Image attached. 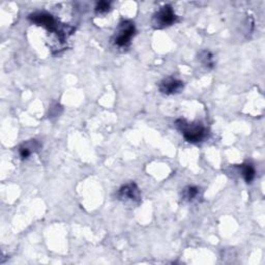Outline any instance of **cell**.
Returning <instances> with one entry per match:
<instances>
[{
	"label": "cell",
	"instance_id": "10",
	"mask_svg": "<svg viewBox=\"0 0 265 265\" xmlns=\"http://www.w3.org/2000/svg\"><path fill=\"white\" fill-rule=\"evenodd\" d=\"M199 60L201 63L205 67V68H213L215 66V60H214V55L212 52H209L208 50L201 51L199 54Z\"/></svg>",
	"mask_w": 265,
	"mask_h": 265
},
{
	"label": "cell",
	"instance_id": "12",
	"mask_svg": "<svg viewBox=\"0 0 265 265\" xmlns=\"http://www.w3.org/2000/svg\"><path fill=\"white\" fill-rule=\"evenodd\" d=\"M58 109H61V107L58 104H56L55 107H51L50 108V115H51V117L52 116H58L60 114L58 112Z\"/></svg>",
	"mask_w": 265,
	"mask_h": 265
},
{
	"label": "cell",
	"instance_id": "3",
	"mask_svg": "<svg viewBox=\"0 0 265 265\" xmlns=\"http://www.w3.org/2000/svg\"><path fill=\"white\" fill-rule=\"evenodd\" d=\"M136 28L134 23L131 21H122L118 27V30L114 36L113 42L114 44L120 48H123L129 46L131 43V40L135 35Z\"/></svg>",
	"mask_w": 265,
	"mask_h": 265
},
{
	"label": "cell",
	"instance_id": "4",
	"mask_svg": "<svg viewBox=\"0 0 265 265\" xmlns=\"http://www.w3.org/2000/svg\"><path fill=\"white\" fill-rule=\"evenodd\" d=\"M176 16L170 5H164L153 16V25L155 28H165L175 23Z\"/></svg>",
	"mask_w": 265,
	"mask_h": 265
},
{
	"label": "cell",
	"instance_id": "8",
	"mask_svg": "<svg viewBox=\"0 0 265 265\" xmlns=\"http://www.w3.org/2000/svg\"><path fill=\"white\" fill-rule=\"evenodd\" d=\"M240 168L241 171V175L246 184H251L256 176V170L254 166L252 164H242V165L240 166Z\"/></svg>",
	"mask_w": 265,
	"mask_h": 265
},
{
	"label": "cell",
	"instance_id": "1",
	"mask_svg": "<svg viewBox=\"0 0 265 265\" xmlns=\"http://www.w3.org/2000/svg\"><path fill=\"white\" fill-rule=\"evenodd\" d=\"M177 130L184 136L186 141L190 143L202 142L208 135L206 127L200 123H190L184 120H178L175 122Z\"/></svg>",
	"mask_w": 265,
	"mask_h": 265
},
{
	"label": "cell",
	"instance_id": "11",
	"mask_svg": "<svg viewBox=\"0 0 265 265\" xmlns=\"http://www.w3.org/2000/svg\"><path fill=\"white\" fill-rule=\"evenodd\" d=\"M110 10V3L107 1H99L96 6V12L97 14H105Z\"/></svg>",
	"mask_w": 265,
	"mask_h": 265
},
{
	"label": "cell",
	"instance_id": "2",
	"mask_svg": "<svg viewBox=\"0 0 265 265\" xmlns=\"http://www.w3.org/2000/svg\"><path fill=\"white\" fill-rule=\"evenodd\" d=\"M28 19L34 24H38L40 26L45 27V28H47L51 32H57L60 40H65L66 36H67V33L71 34V32H69L66 28L59 29L55 19H54V17L47 12L33 13V14L29 15Z\"/></svg>",
	"mask_w": 265,
	"mask_h": 265
},
{
	"label": "cell",
	"instance_id": "9",
	"mask_svg": "<svg viewBox=\"0 0 265 265\" xmlns=\"http://www.w3.org/2000/svg\"><path fill=\"white\" fill-rule=\"evenodd\" d=\"M199 188L195 186H188L182 191V198L186 201H189V202H192V201H194L199 196Z\"/></svg>",
	"mask_w": 265,
	"mask_h": 265
},
{
	"label": "cell",
	"instance_id": "6",
	"mask_svg": "<svg viewBox=\"0 0 265 265\" xmlns=\"http://www.w3.org/2000/svg\"><path fill=\"white\" fill-rule=\"evenodd\" d=\"M118 198L123 201H139L140 200V190L135 182H131L122 186L118 191Z\"/></svg>",
	"mask_w": 265,
	"mask_h": 265
},
{
	"label": "cell",
	"instance_id": "5",
	"mask_svg": "<svg viewBox=\"0 0 265 265\" xmlns=\"http://www.w3.org/2000/svg\"><path fill=\"white\" fill-rule=\"evenodd\" d=\"M159 89L164 95H176L184 89V82L176 78L168 77L160 82Z\"/></svg>",
	"mask_w": 265,
	"mask_h": 265
},
{
	"label": "cell",
	"instance_id": "7",
	"mask_svg": "<svg viewBox=\"0 0 265 265\" xmlns=\"http://www.w3.org/2000/svg\"><path fill=\"white\" fill-rule=\"evenodd\" d=\"M40 147H41V145L36 140H30L28 142L22 144L19 147V154L21 159L22 160L28 159L32 154V152L39 150Z\"/></svg>",
	"mask_w": 265,
	"mask_h": 265
}]
</instances>
